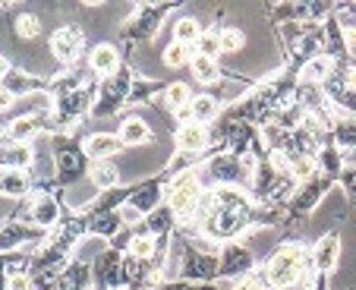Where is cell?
Wrapping results in <instances>:
<instances>
[{"label":"cell","instance_id":"obj_1","mask_svg":"<svg viewBox=\"0 0 356 290\" xmlns=\"http://www.w3.org/2000/svg\"><path fill=\"white\" fill-rule=\"evenodd\" d=\"M312 252L300 243H284L271 252V259L265 262V277L275 290H290L296 284H306L312 275Z\"/></svg>","mask_w":356,"mask_h":290},{"label":"cell","instance_id":"obj_2","mask_svg":"<svg viewBox=\"0 0 356 290\" xmlns=\"http://www.w3.org/2000/svg\"><path fill=\"white\" fill-rule=\"evenodd\" d=\"M205 180L199 177V170H183L170 180L168 189V209L174 215V221H180L183 227H193L199 221V209L205 199Z\"/></svg>","mask_w":356,"mask_h":290},{"label":"cell","instance_id":"obj_3","mask_svg":"<svg viewBox=\"0 0 356 290\" xmlns=\"http://www.w3.org/2000/svg\"><path fill=\"white\" fill-rule=\"evenodd\" d=\"M82 47H86V32L79 26H60L51 35V54L54 61H60L63 67H73L82 57Z\"/></svg>","mask_w":356,"mask_h":290},{"label":"cell","instance_id":"obj_4","mask_svg":"<svg viewBox=\"0 0 356 290\" xmlns=\"http://www.w3.org/2000/svg\"><path fill=\"white\" fill-rule=\"evenodd\" d=\"M88 70L92 76H98L101 82L104 79H114L120 73V51L114 45H95L88 51Z\"/></svg>","mask_w":356,"mask_h":290},{"label":"cell","instance_id":"obj_5","mask_svg":"<svg viewBox=\"0 0 356 290\" xmlns=\"http://www.w3.org/2000/svg\"><path fill=\"white\" fill-rule=\"evenodd\" d=\"M29 224L38 230H54L60 224V202L54 196H47V193L35 196L32 205H29Z\"/></svg>","mask_w":356,"mask_h":290},{"label":"cell","instance_id":"obj_6","mask_svg":"<svg viewBox=\"0 0 356 290\" xmlns=\"http://www.w3.org/2000/svg\"><path fill=\"white\" fill-rule=\"evenodd\" d=\"M174 139H177V149H180V155H199V152L209 149L211 133H209V127L186 120L180 129H177Z\"/></svg>","mask_w":356,"mask_h":290},{"label":"cell","instance_id":"obj_7","mask_svg":"<svg viewBox=\"0 0 356 290\" xmlns=\"http://www.w3.org/2000/svg\"><path fill=\"white\" fill-rule=\"evenodd\" d=\"M120 149H123L120 136H111V133H92L82 142V155L92 158V161H111Z\"/></svg>","mask_w":356,"mask_h":290},{"label":"cell","instance_id":"obj_8","mask_svg":"<svg viewBox=\"0 0 356 290\" xmlns=\"http://www.w3.org/2000/svg\"><path fill=\"white\" fill-rule=\"evenodd\" d=\"M337 259H341V240L334 234H325L312 250V268L318 275H331L337 268Z\"/></svg>","mask_w":356,"mask_h":290},{"label":"cell","instance_id":"obj_9","mask_svg":"<svg viewBox=\"0 0 356 290\" xmlns=\"http://www.w3.org/2000/svg\"><path fill=\"white\" fill-rule=\"evenodd\" d=\"M92 277L101 284H117L123 277V256L120 250H104L92 265Z\"/></svg>","mask_w":356,"mask_h":290},{"label":"cell","instance_id":"obj_10","mask_svg":"<svg viewBox=\"0 0 356 290\" xmlns=\"http://www.w3.org/2000/svg\"><path fill=\"white\" fill-rule=\"evenodd\" d=\"M29 189H32V177H29V170L0 168V196H7V199H26Z\"/></svg>","mask_w":356,"mask_h":290},{"label":"cell","instance_id":"obj_11","mask_svg":"<svg viewBox=\"0 0 356 290\" xmlns=\"http://www.w3.org/2000/svg\"><path fill=\"white\" fill-rule=\"evenodd\" d=\"M35 234H38V227H29V224H22V221L0 224V252H16L22 243H29Z\"/></svg>","mask_w":356,"mask_h":290},{"label":"cell","instance_id":"obj_12","mask_svg":"<svg viewBox=\"0 0 356 290\" xmlns=\"http://www.w3.org/2000/svg\"><path fill=\"white\" fill-rule=\"evenodd\" d=\"M29 164H32V149H29V145L13 142L10 136H7V139H0V168L26 170Z\"/></svg>","mask_w":356,"mask_h":290},{"label":"cell","instance_id":"obj_13","mask_svg":"<svg viewBox=\"0 0 356 290\" xmlns=\"http://www.w3.org/2000/svg\"><path fill=\"white\" fill-rule=\"evenodd\" d=\"M92 281H95L92 265L79 262V259H73V262L60 271V290H92Z\"/></svg>","mask_w":356,"mask_h":290},{"label":"cell","instance_id":"obj_14","mask_svg":"<svg viewBox=\"0 0 356 290\" xmlns=\"http://www.w3.org/2000/svg\"><path fill=\"white\" fill-rule=\"evenodd\" d=\"M218 111H221V102H218L215 95H205V92H202V95H195L193 102H189V108L183 111V114H186L193 123H202V127H209V123L218 117Z\"/></svg>","mask_w":356,"mask_h":290},{"label":"cell","instance_id":"obj_15","mask_svg":"<svg viewBox=\"0 0 356 290\" xmlns=\"http://www.w3.org/2000/svg\"><path fill=\"white\" fill-rule=\"evenodd\" d=\"M331 73H334V57L331 54H316L312 61L302 63V82L306 86H322V82L331 79Z\"/></svg>","mask_w":356,"mask_h":290},{"label":"cell","instance_id":"obj_16","mask_svg":"<svg viewBox=\"0 0 356 290\" xmlns=\"http://www.w3.org/2000/svg\"><path fill=\"white\" fill-rule=\"evenodd\" d=\"M252 268V252L243 250V246H227V250L221 252V259H218V271L221 275H240V271Z\"/></svg>","mask_w":356,"mask_h":290},{"label":"cell","instance_id":"obj_17","mask_svg":"<svg viewBox=\"0 0 356 290\" xmlns=\"http://www.w3.org/2000/svg\"><path fill=\"white\" fill-rule=\"evenodd\" d=\"M86 227L92 236H108V240H114V236L123 230V221L117 211H95V215L88 218Z\"/></svg>","mask_w":356,"mask_h":290},{"label":"cell","instance_id":"obj_18","mask_svg":"<svg viewBox=\"0 0 356 290\" xmlns=\"http://www.w3.org/2000/svg\"><path fill=\"white\" fill-rule=\"evenodd\" d=\"M88 180H92L95 189L111 193V189H117V183H120V170L114 168V161H92L88 164Z\"/></svg>","mask_w":356,"mask_h":290},{"label":"cell","instance_id":"obj_19","mask_svg":"<svg viewBox=\"0 0 356 290\" xmlns=\"http://www.w3.org/2000/svg\"><path fill=\"white\" fill-rule=\"evenodd\" d=\"M120 142L123 145H145V142H152V129H148L145 120H139V117H127V120L120 123Z\"/></svg>","mask_w":356,"mask_h":290},{"label":"cell","instance_id":"obj_20","mask_svg":"<svg viewBox=\"0 0 356 290\" xmlns=\"http://www.w3.org/2000/svg\"><path fill=\"white\" fill-rule=\"evenodd\" d=\"M189 67H193V76L202 82V86H215V82L221 79V67H218V61H215V57L193 54V61H189Z\"/></svg>","mask_w":356,"mask_h":290},{"label":"cell","instance_id":"obj_21","mask_svg":"<svg viewBox=\"0 0 356 290\" xmlns=\"http://www.w3.org/2000/svg\"><path fill=\"white\" fill-rule=\"evenodd\" d=\"M202 26H199V19H193V16H180V19L174 22V41L177 45H199V38H202Z\"/></svg>","mask_w":356,"mask_h":290},{"label":"cell","instance_id":"obj_22","mask_svg":"<svg viewBox=\"0 0 356 290\" xmlns=\"http://www.w3.org/2000/svg\"><path fill=\"white\" fill-rule=\"evenodd\" d=\"M82 152L79 149H63L54 155V168L60 170L63 180H73V177H79V168H82Z\"/></svg>","mask_w":356,"mask_h":290},{"label":"cell","instance_id":"obj_23","mask_svg":"<svg viewBox=\"0 0 356 290\" xmlns=\"http://www.w3.org/2000/svg\"><path fill=\"white\" fill-rule=\"evenodd\" d=\"M7 136H10L13 142H22V145H29V142L38 136V117H29V114L16 117V120L10 123Z\"/></svg>","mask_w":356,"mask_h":290},{"label":"cell","instance_id":"obj_24","mask_svg":"<svg viewBox=\"0 0 356 290\" xmlns=\"http://www.w3.org/2000/svg\"><path fill=\"white\" fill-rule=\"evenodd\" d=\"M127 252L133 259H142V262H148V259L158 252V236H152V234H129Z\"/></svg>","mask_w":356,"mask_h":290},{"label":"cell","instance_id":"obj_25","mask_svg":"<svg viewBox=\"0 0 356 290\" xmlns=\"http://www.w3.org/2000/svg\"><path fill=\"white\" fill-rule=\"evenodd\" d=\"M3 86H7L10 92L16 95V98H19V95H22V98H29V92H35V88H41L38 82H35L32 76H26V73H22V70H10V73L3 76Z\"/></svg>","mask_w":356,"mask_h":290},{"label":"cell","instance_id":"obj_26","mask_svg":"<svg viewBox=\"0 0 356 290\" xmlns=\"http://www.w3.org/2000/svg\"><path fill=\"white\" fill-rule=\"evenodd\" d=\"M164 102H168L170 111H186L189 102H193V92H189V86H183V82H174V86L164 88Z\"/></svg>","mask_w":356,"mask_h":290},{"label":"cell","instance_id":"obj_27","mask_svg":"<svg viewBox=\"0 0 356 290\" xmlns=\"http://www.w3.org/2000/svg\"><path fill=\"white\" fill-rule=\"evenodd\" d=\"M161 61H164V67L177 70V67H183V63L193 61V54H189V47H186V45H177V41H170V45L164 47Z\"/></svg>","mask_w":356,"mask_h":290},{"label":"cell","instance_id":"obj_28","mask_svg":"<svg viewBox=\"0 0 356 290\" xmlns=\"http://www.w3.org/2000/svg\"><path fill=\"white\" fill-rule=\"evenodd\" d=\"M243 45H246V35H243L236 26L221 29V51L224 54H236V51H243Z\"/></svg>","mask_w":356,"mask_h":290},{"label":"cell","instance_id":"obj_29","mask_svg":"<svg viewBox=\"0 0 356 290\" xmlns=\"http://www.w3.org/2000/svg\"><path fill=\"white\" fill-rule=\"evenodd\" d=\"M41 32V22L35 13H19L16 16V35L19 38H35V35Z\"/></svg>","mask_w":356,"mask_h":290},{"label":"cell","instance_id":"obj_30","mask_svg":"<svg viewBox=\"0 0 356 290\" xmlns=\"http://www.w3.org/2000/svg\"><path fill=\"white\" fill-rule=\"evenodd\" d=\"M234 290H275V287L268 284L265 271H249V275H243L240 281H236Z\"/></svg>","mask_w":356,"mask_h":290},{"label":"cell","instance_id":"obj_31","mask_svg":"<svg viewBox=\"0 0 356 290\" xmlns=\"http://www.w3.org/2000/svg\"><path fill=\"white\" fill-rule=\"evenodd\" d=\"M170 221H174V215H170L168 205H164V209H155L152 215H148V224H152V230H148V234H152V236L164 234V230L170 227Z\"/></svg>","mask_w":356,"mask_h":290},{"label":"cell","instance_id":"obj_32","mask_svg":"<svg viewBox=\"0 0 356 290\" xmlns=\"http://www.w3.org/2000/svg\"><path fill=\"white\" fill-rule=\"evenodd\" d=\"M195 54H205V57H215L218 61V54H221V32H205L202 35Z\"/></svg>","mask_w":356,"mask_h":290},{"label":"cell","instance_id":"obj_33","mask_svg":"<svg viewBox=\"0 0 356 290\" xmlns=\"http://www.w3.org/2000/svg\"><path fill=\"white\" fill-rule=\"evenodd\" d=\"M117 215H120L123 227H133V224L145 221V215H142V211H139V209H136V205H133V202H129V199H127V202H123V205H120V209H117Z\"/></svg>","mask_w":356,"mask_h":290},{"label":"cell","instance_id":"obj_34","mask_svg":"<svg viewBox=\"0 0 356 290\" xmlns=\"http://www.w3.org/2000/svg\"><path fill=\"white\" fill-rule=\"evenodd\" d=\"M7 290H35V277H32V271L7 275Z\"/></svg>","mask_w":356,"mask_h":290},{"label":"cell","instance_id":"obj_35","mask_svg":"<svg viewBox=\"0 0 356 290\" xmlns=\"http://www.w3.org/2000/svg\"><path fill=\"white\" fill-rule=\"evenodd\" d=\"M13 102H16V95L10 92L3 82H0V111H10V108H13Z\"/></svg>","mask_w":356,"mask_h":290},{"label":"cell","instance_id":"obj_36","mask_svg":"<svg viewBox=\"0 0 356 290\" xmlns=\"http://www.w3.org/2000/svg\"><path fill=\"white\" fill-rule=\"evenodd\" d=\"M7 73H10V63L0 57V82H3V76H7Z\"/></svg>","mask_w":356,"mask_h":290}]
</instances>
